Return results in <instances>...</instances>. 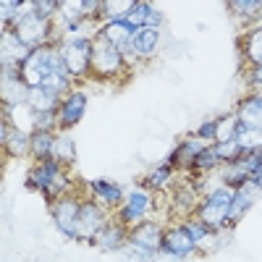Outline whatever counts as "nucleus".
Instances as JSON below:
<instances>
[{
	"label": "nucleus",
	"mask_w": 262,
	"mask_h": 262,
	"mask_svg": "<svg viewBox=\"0 0 262 262\" xmlns=\"http://www.w3.org/2000/svg\"><path fill=\"white\" fill-rule=\"evenodd\" d=\"M233 186H215L212 191L202 194V205L196 210V221H202L210 231H223L228 228V212H231V202H233Z\"/></svg>",
	"instance_id": "nucleus-1"
},
{
	"label": "nucleus",
	"mask_w": 262,
	"mask_h": 262,
	"mask_svg": "<svg viewBox=\"0 0 262 262\" xmlns=\"http://www.w3.org/2000/svg\"><path fill=\"white\" fill-rule=\"evenodd\" d=\"M27 189H37L48 196L53 202L55 196L60 194H69L71 191V179L66 176V168L50 158V160H42L34 165V170L29 173V181H27Z\"/></svg>",
	"instance_id": "nucleus-2"
},
{
	"label": "nucleus",
	"mask_w": 262,
	"mask_h": 262,
	"mask_svg": "<svg viewBox=\"0 0 262 262\" xmlns=\"http://www.w3.org/2000/svg\"><path fill=\"white\" fill-rule=\"evenodd\" d=\"M16 37L24 42L27 48H42V45H50L53 42V32H55V21H48L34 13V0H29V3H24V8H21V16L16 21L13 27Z\"/></svg>",
	"instance_id": "nucleus-3"
},
{
	"label": "nucleus",
	"mask_w": 262,
	"mask_h": 262,
	"mask_svg": "<svg viewBox=\"0 0 262 262\" xmlns=\"http://www.w3.org/2000/svg\"><path fill=\"white\" fill-rule=\"evenodd\" d=\"M126 55L113 45V42H107L102 34H97L92 39V74L102 76V79H116L118 74L126 71Z\"/></svg>",
	"instance_id": "nucleus-4"
},
{
	"label": "nucleus",
	"mask_w": 262,
	"mask_h": 262,
	"mask_svg": "<svg viewBox=\"0 0 262 262\" xmlns=\"http://www.w3.org/2000/svg\"><path fill=\"white\" fill-rule=\"evenodd\" d=\"M79 210H81V200L71 191L55 196V200L50 202L53 223L69 242H81L79 238Z\"/></svg>",
	"instance_id": "nucleus-5"
},
{
	"label": "nucleus",
	"mask_w": 262,
	"mask_h": 262,
	"mask_svg": "<svg viewBox=\"0 0 262 262\" xmlns=\"http://www.w3.org/2000/svg\"><path fill=\"white\" fill-rule=\"evenodd\" d=\"M152 210H155V196H152V191L144 186H137L126 194L123 205L118 207V223L126 228H134V226L149 221Z\"/></svg>",
	"instance_id": "nucleus-6"
},
{
	"label": "nucleus",
	"mask_w": 262,
	"mask_h": 262,
	"mask_svg": "<svg viewBox=\"0 0 262 262\" xmlns=\"http://www.w3.org/2000/svg\"><path fill=\"white\" fill-rule=\"evenodd\" d=\"M60 55L66 60L71 79H86L92 74V39H74L60 42Z\"/></svg>",
	"instance_id": "nucleus-7"
},
{
	"label": "nucleus",
	"mask_w": 262,
	"mask_h": 262,
	"mask_svg": "<svg viewBox=\"0 0 262 262\" xmlns=\"http://www.w3.org/2000/svg\"><path fill=\"white\" fill-rule=\"evenodd\" d=\"M111 223L107 221L105 205H100L95 196L92 200H81V210H79V238L86 244H95L97 236L102 233V228Z\"/></svg>",
	"instance_id": "nucleus-8"
},
{
	"label": "nucleus",
	"mask_w": 262,
	"mask_h": 262,
	"mask_svg": "<svg viewBox=\"0 0 262 262\" xmlns=\"http://www.w3.org/2000/svg\"><path fill=\"white\" fill-rule=\"evenodd\" d=\"M202 205V191L196 184H189V181H181L173 186V194H170V210L181 215L184 221L191 215H196V210H200Z\"/></svg>",
	"instance_id": "nucleus-9"
},
{
	"label": "nucleus",
	"mask_w": 262,
	"mask_h": 262,
	"mask_svg": "<svg viewBox=\"0 0 262 262\" xmlns=\"http://www.w3.org/2000/svg\"><path fill=\"white\" fill-rule=\"evenodd\" d=\"M262 196V189L249 179V181H244L242 186H236V191H233V202H231V212H228V228H236L238 226V221L257 205V200Z\"/></svg>",
	"instance_id": "nucleus-10"
},
{
	"label": "nucleus",
	"mask_w": 262,
	"mask_h": 262,
	"mask_svg": "<svg viewBox=\"0 0 262 262\" xmlns=\"http://www.w3.org/2000/svg\"><path fill=\"white\" fill-rule=\"evenodd\" d=\"M158 45H160V29H149V27H142L131 34V42L128 48L123 50L126 60H142V58H152L158 53Z\"/></svg>",
	"instance_id": "nucleus-11"
},
{
	"label": "nucleus",
	"mask_w": 262,
	"mask_h": 262,
	"mask_svg": "<svg viewBox=\"0 0 262 262\" xmlns=\"http://www.w3.org/2000/svg\"><path fill=\"white\" fill-rule=\"evenodd\" d=\"M3 105L6 107H18L27 105L29 100V86L21 79V69L18 66H3Z\"/></svg>",
	"instance_id": "nucleus-12"
},
{
	"label": "nucleus",
	"mask_w": 262,
	"mask_h": 262,
	"mask_svg": "<svg viewBox=\"0 0 262 262\" xmlns=\"http://www.w3.org/2000/svg\"><path fill=\"white\" fill-rule=\"evenodd\" d=\"M86 105H90V97H86L84 90H71V95H66L63 102H60V111H58V126H60V131L74 128L84 118Z\"/></svg>",
	"instance_id": "nucleus-13"
},
{
	"label": "nucleus",
	"mask_w": 262,
	"mask_h": 262,
	"mask_svg": "<svg viewBox=\"0 0 262 262\" xmlns=\"http://www.w3.org/2000/svg\"><path fill=\"white\" fill-rule=\"evenodd\" d=\"M196 252V244L191 242V236L186 233V228L179 223V226H168L165 228V236H163V252L160 254H168V257H176V259H186Z\"/></svg>",
	"instance_id": "nucleus-14"
},
{
	"label": "nucleus",
	"mask_w": 262,
	"mask_h": 262,
	"mask_svg": "<svg viewBox=\"0 0 262 262\" xmlns=\"http://www.w3.org/2000/svg\"><path fill=\"white\" fill-rule=\"evenodd\" d=\"M163 236H165V228L158 221H144L134 228H128V242L131 244L144 247V249L155 252V254L163 252Z\"/></svg>",
	"instance_id": "nucleus-15"
},
{
	"label": "nucleus",
	"mask_w": 262,
	"mask_h": 262,
	"mask_svg": "<svg viewBox=\"0 0 262 262\" xmlns=\"http://www.w3.org/2000/svg\"><path fill=\"white\" fill-rule=\"evenodd\" d=\"M0 142H3V147L11 158H29L32 155V134L11 126L8 121H3V126H0Z\"/></svg>",
	"instance_id": "nucleus-16"
},
{
	"label": "nucleus",
	"mask_w": 262,
	"mask_h": 262,
	"mask_svg": "<svg viewBox=\"0 0 262 262\" xmlns=\"http://www.w3.org/2000/svg\"><path fill=\"white\" fill-rule=\"evenodd\" d=\"M29 55H32V48H27L16 37L13 29H3V34H0V60H3V66H18L21 69V63Z\"/></svg>",
	"instance_id": "nucleus-17"
},
{
	"label": "nucleus",
	"mask_w": 262,
	"mask_h": 262,
	"mask_svg": "<svg viewBox=\"0 0 262 262\" xmlns=\"http://www.w3.org/2000/svg\"><path fill=\"white\" fill-rule=\"evenodd\" d=\"M126 21L134 29H142V27H149V29H160V24H163V13L152 6V3H144V0H137L134 3V8L128 11V16H126Z\"/></svg>",
	"instance_id": "nucleus-18"
},
{
	"label": "nucleus",
	"mask_w": 262,
	"mask_h": 262,
	"mask_svg": "<svg viewBox=\"0 0 262 262\" xmlns=\"http://www.w3.org/2000/svg\"><path fill=\"white\" fill-rule=\"evenodd\" d=\"M90 191H92V196L100 202V205H105V207H121L123 205V200H126V194H123V189L116 184V181H107V179H95V181H90Z\"/></svg>",
	"instance_id": "nucleus-19"
},
{
	"label": "nucleus",
	"mask_w": 262,
	"mask_h": 262,
	"mask_svg": "<svg viewBox=\"0 0 262 262\" xmlns=\"http://www.w3.org/2000/svg\"><path fill=\"white\" fill-rule=\"evenodd\" d=\"M102 252H113V254H118L126 244H128V228L126 226H121L118 221H111L105 228H102V233L97 236V242H95Z\"/></svg>",
	"instance_id": "nucleus-20"
},
{
	"label": "nucleus",
	"mask_w": 262,
	"mask_h": 262,
	"mask_svg": "<svg viewBox=\"0 0 262 262\" xmlns=\"http://www.w3.org/2000/svg\"><path fill=\"white\" fill-rule=\"evenodd\" d=\"M236 116L242 121V126L249 128H259L262 131V92H252L247 95L236 107Z\"/></svg>",
	"instance_id": "nucleus-21"
},
{
	"label": "nucleus",
	"mask_w": 262,
	"mask_h": 262,
	"mask_svg": "<svg viewBox=\"0 0 262 262\" xmlns=\"http://www.w3.org/2000/svg\"><path fill=\"white\" fill-rule=\"evenodd\" d=\"M207 144L200 139V137H191V139H184L176 149L170 152V158H168V163L165 165H170V168H181V165H194V160H196V155L205 149Z\"/></svg>",
	"instance_id": "nucleus-22"
},
{
	"label": "nucleus",
	"mask_w": 262,
	"mask_h": 262,
	"mask_svg": "<svg viewBox=\"0 0 262 262\" xmlns=\"http://www.w3.org/2000/svg\"><path fill=\"white\" fill-rule=\"evenodd\" d=\"M184 228H186V233L191 236V242L196 244V249H210V252H215V238H217V233L221 231H210L202 221H196V217L191 215V217H186V221L181 223Z\"/></svg>",
	"instance_id": "nucleus-23"
},
{
	"label": "nucleus",
	"mask_w": 262,
	"mask_h": 262,
	"mask_svg": "<svg viewBox=\"0 0 262 262\" xmlns=\"http://www.w3.org/2000/svg\"><path fill=\"white\" fill-rule=\"evenodd\" d=\"M137 29L128 24V21L123 18V21H111V24H102L100 27V34L107 39V42H113V45L123 53L126 48H128V42H131V34H134Z\"/></svg>",
	"instance_id": "nucleus-24"
},
{
	"label": "nucleus",
	"mask_w": 262,
	"mask_h": 262,
	"mask_svg": "<svg viewBox=\"0 0 262 262\" xmlns=\"http://www.w3.org/2000/svg\"><path fill=\"white\" fill-rule=\"evenodd\" d=\"M60 102H63V97H58V95H53L48 90H42V86L29 90V100H27V105L32 107L34 113H58Z\"/></svg>",
	"instance_id": "nucleus-25"
},
{
	"label": "nucleus",
	"mask_w": 262,
	"mask_h": 262,
	"mask_svg": "<svg viewBox=\"0 0 262 262\" xmlns=\"http://www.w3.org/2000/svg\"><path fill=\"white\" fill-rule=\"evenodd\" d=\"M55 134H58V131H32V158H34L37 163L53 158Z\"/></svg>",
	"instance_id": "nucleus-26"
},
{
	"label": "nucleus",
	"mask_w": 262,
	"mask_h": 262,
	"mask_svg": "<svg viewBox=\"0 0 262 262\" xmlns=\"http://www.w3.org/2000/svg\"><path fill=\"white\" fill-rule=\"evenodd\" d=\"M53 158L66 168V165H74L76 163V142L69 131H58L55 134V149H53Z\"/></svg>",
	"instance_id": "nucleus-27"
},
{
	"label": "nucleus",
	"mask_w": 262,
	"mask_h": 262,
	"mask_svg": "<svg viewBox=\"0 0 262 262\" xmlns=\"http://www.w3.org/2000/svg\"><path fill=\"white\" fill-rule=\"evenodd\" d=\"M86 8L84 0H60V11H58V24L69 27V24H79V21H86Z\"/></svg>",
	"instance_id": "nucleus-28"
},
{
	"label": "nucleus",
	"mask_w": 262,
	"mask_h": 262,
	"mask_svg": "<svg viewBox=\"0 0 262 262\" xmlns=\"http://www.w3.org/2000/svg\"><path fill=\"white\" fill-rule=\"evenodd\" d=\"M244 58L252 63V69H262V29L254 27L244 37Z\"/></svg>",
	"instance_id": "nucleus-29"
},
{
	"label": "nucleus",
	"mask_w": 262,
	"mask_h": 262,
	"mask_svg": "<svg viewBox=\"0 0 262 262\" xmlns=\"http://www.w3.org/2000/svg\"><path fill=\"white\" fill-rule=\"evenodd\" d=\"M236 144L242 147L244 155H249V152H262V131L259 128H249V126H238Z\"/></svg>",
	"instance_id": "nucleus-30"
},
{
	"label": "nucleus",
	"mask_w": 262,
	"mask_h": 262,
	"mask_svg": "<svg viewBox=\"0 0 262 262\" xmlns=\"http://www.w3.org/2000/svg\"><path fill=\"white\" fill-rule=\"evenodd\" d=\"M228 8L233 11V16L244 18V21H249V18L257 21L262 16V0H231Z\"/></svg>",
	"instance_id": "nucleus-31"
},
{
	"label": "nucleus",
	"mask_w": 262,
	"mask_h": 262,
	"mask_svg": "<svg viewBox=\"0 0 262 262\" xmlns=\"http://www.w3.org/2000/svg\"><path fill=\"white\" fill-rule=\"evenodd\" d=\"M223 163H221V158H217V152H215V144H207L200 155H196V160H194V170H200V173H212V170H217Z\"/></svg>",
	"instance_id": "nucleus-32"
},
{
	"label": "nucleus",
	"mask_w": 262,
	"mask_h": 262,
	"mask_svg": "<svg viewBox=\"0 0 262 262\" xmlns=\"http://www.w3.org/2000/svg\"><path fill=\"white\" fill-rule=\"evenodd\" d=\"M158 254L155 252H149L144 247H137V244H126L121 252H118V262H155Z\"/></svg>",
	"instance_id": "nucleus-33"
},
{
	"label": "nucleus",
	"mask_w": 262,
	"mask_h": 262,
	"mask_svg": "<svg viewBox=\"0 0 262 262\" xmlns=\"http://www.w3.org/2000/svg\"><path fill=\"white\" fill-rule=\"evenodd\" d=\"M238 126H242V121H238L236 113H228V116H223V118H217V142H215V144H221V142H233Z\"/></svg>",
	"instance_id": "nucleus-34"
},
{
	"label": "nucleus",
	"mask_w": 262,
	"mask_h": 262,
	"mask_svg": "<svg viewBox=\"0 0 262 262\" xmlns=\"http://www.w3.org/2000/svg\"><path fill=\"white\" fill-rule=\"evenodd\" d=\"M173 184V168L170 165H160L147 176V189L149 191H163Z\"/></svg>",
	"instance_id": "nucleus-35"
},
{
	"label": "nucleus",
	"mask_w": 262,
	"mask_h": 262,
	"mask_svg": "<svg viewBox=\"0 0 262 262\" xmlns=\"http://www.w3.org/2000/svg\"><path fill=\"white\" fill-rule=\"evenodd\" d=\"M21 8H24L21 0H3V3H0V24H3V29L16 27V21L21 16Z\"/></svg>",
	"instance_id": "nucleus-36"
},
{
	"label": "nucleus",
	"mask_w": 262,
	"mask_h": 262,
	"mask_svg": "<svg viewBox=\"0 0 262 262\" xmlns=\"http://www.w3.org/2000/svg\"><path fill=\"white\" fill-rule=\"evenodd\" d=\"M215 152H217V158H221L223 165H226V163H233V160H238V158L244 155L242 147L236 144V139H233V142H221V144H215Z\"/></svg>",
	"instance_id": "nucleus-37"
},
{
	"label": "nucleus",
	"mask_w": 262,
	"mask_h": 262,
	"mask_svg": "<svg viewBox=\"0 0 262 262\" xmlns=\"http://www.w3.org/2000/svg\"><path fill=\"white\" fill-rule=\"evenodd\" d=\"M34 131H60L58 113H34Z\"/></svg>",
	"instance_id": "nucleus-38"
},
{
	"label": "nucleus",
	"mask_w": 262,
	"mask_h": 262,
	"mask_svg": "<svg viewBox=\"0 0 262 262\" xmlns=\"http://www.w3.org/2000/svg\"><path fill=\"white\" fill-rule=\"evenodd\" d=\"M194 137H200L205 144H215V142H217V118L205 121L200 128H196V134H194Z\"/></svg>",
	"instance_id": "nucleus-39"
},
{
	"label": "nucleus",
	"mask_w": 262,
	"mask_h": 262,
	"mask_svg": "<svg viewBox=\"0 0 262 262\" xmlns=\"http://www.w3.org/2000/svg\"><path fill=\"white\" fill-rule=\"evenodd\" d=\"M249 84L254 92H262V69H252L249 71Z\"/></svg>",
	"instance_id": "nucleus-40"
},
{
	"label": "nucleus",
	"mask_w": 262,
	"mask_h": 262,
	"mask_svg": "<svg viewBox=\"0 0 262 262\" xmlns=\"http://www.w3.org/2000/svg\"><path fill=\"white\" fill-rule=\"evenodd\" d=\"M252 181H254V184H257V186L262 189V168H259V170L254 173V176H252Z\"/></svg>",
	"instance_id": "nucleus-41"
},
{
	"label": "nucleus",
	"mask_w": 262,
	"mask_h": 262,
	"mask_svg": "<svg viewBox=\"0 0 262 262\" xmlns=\"http://www.w3.org/2000/svg\"><path fill=\"white\" fill-rule=\"evenodd\" d=\"M257 27H259V29H262V16H259V18H257Z\"/></svg>",
	"instance_id": "nucleus-42"
}]
</instances>
